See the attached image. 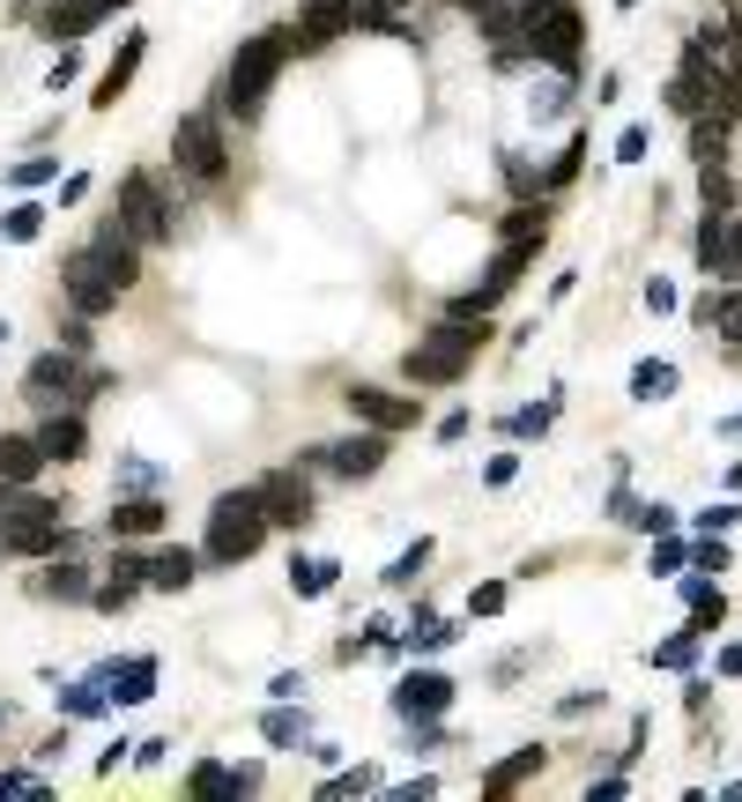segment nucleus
<instances>
[{
	"label": "nucleus",
	"mask_w": 742,
	"mask_h": 802,
	"mask_svg": "<svg viewBox=\"0 0 742 802\" xmlns=\"http://www.w3.org/2000/svg\"><path fill=\"white\" fill-rule=\"evenodd\" d=\"M297 52V30H260L246 45L230 52V68H223V112L230 120H260V104H268L275 75H282V60Z\"/></svg>",
	"instance_id": "obj_1"
},
{
	"label": "nucleus",
	"mask_w": 742,
	"mask_h": 802,
	"mask_svg": "<svg viewBox=\"0 0 742 802\" xmlns=\"http://www.w3.org/2000/svg\"><path fill=\"white\" fill-rule=\"evenodd\" d=\"M475 350H483V312H445L431 335H416V350L401 357V372L416 387H453V379H468Z\"/></svg>",
	"instance_id": "obj_2"
},
{
	"label": "nucleus",
	"mask_w": 742,
	"mask_h": 802,
	"mask_svg": "<svg viewBox=\"0 0 742 802\" xmlns=\"http://www.w3.org/2000/svg\"><path fill=\"white\" fill-rule=\"evenodd\" d=\"M519 45H527V60H543V68H557V75H579V60H587V30H579V0H519Z\"/></svg>",
	"instance_id": "obj_3"
},
{
	"label": "nucleus",
	"mask_w": 742,
	"mask_h": 802,
	"mask_svg": "<svg viewBox=\"0 0 742 802\" xmlns=\"http://www.w3.org/2000/svg\"><path fill=\"white\" fill-rule=\"evenodd\" d=\"M268 527L275 521H268V505H260V491H223V498L208 505V543H200V557L230 573V565H246V557L268 543Z\"/></svg>",
	"instance_id": "obj_4"
},
{
	"label": "nucleus",
	"mask_w": 742,
	"mask_h": 802,
	"mask_svg": "<svg viewBox=\"0 0 742 802\" xmlns=\"http://www.w3.org/2000/svg\"><path fill=\"white\" fill-rule=\"evenodd\" d=\"M172 164H178L186 186H223L230 150H223V120L216 112H186V120L172 126Z\"/></svg>",
	"instance_id": "obj_5"
},
{
	"label": "nucleus",
	"mask_w": 742,
	"mask_h": 802,
	"mask_svg": "<svg viewBox=\"0 0 742 802\" xmlns=\"http://www.w3.org/2000/svg\"><path fill=\"white\" fill-rule=\"evenodd\" d=\"M60 290H68V305L74 312H112V305L126 298V282L112 276V260H104L97 246H74V253H60Z\"/></svg>",
	"instance_id": "obj_6"
},
{
	"label": "nucleus",
	"mask_w": 742,
	"mask_h": 802,
	"mask_svg": "<svg viewBox=\"0 0 742 802\" xmlns=\"http://www.w3.org/2000/svg\"><path fill=\"white\" fill-rule=\"evenodd\" d=\"M74 357H82V350H45V357H38V364L23 372V401H38V409H82L90 387H104V379H82Z\"/></svg>",
	"instance_id": "obj_7"
},
{
	"label": "nucleus",
	"mask_w": 742,
	"mask_h": 802,
	"mask_svg": "<svg viewBox=\"0 0 742 802\" xmlns=\"http://www.w3.org/2000/svg\"><path fill=\"white\" fill-rule=\"evenodd\" d=\"M120 216L142 230V246H172V238H178V208L164 200V186H156L148 172H126L120 178Z\"/></svg>",
	"instance_id": "obj_8"
},
{
	"label": "nucleus",
	"mask_w": 742,
	"mask_h": 802,
	"mask_svg": "<svg viewBox=\"0 0 742 802\" xmlns=\"http://www.w3.org/2000/svg\"><path fill=\"white\" fill-rule=\"evenodd\" d=\"M357 23H364V0H305L297 8V52H327Z\"/></svg>",
	"instance_id": "obj_9"
},
{
	"label": "nucleus",
	"mask_w": 742,
	"mask_h": 802,
	"mask_svg": "<svg viewBox=\"0 0 742 802\" xmlns=\"http://www.w3.org/2000/svg\"><path fill=\"white\" fill-rule=\"evenodd\" d=\"M387 439L394 431H357V439H334V446H312V461L320 469H334V476H349V483H364V476H379L387 469Z\"/></svg>",
	"instance_id": "obj_10"
},
{
	"label": "nucleus",
	"mask_w": 742,
	"mask_h": 802,
	"mask_svg": "<svg viewBox=\"0 0 742 802\" xmlns=\"http://www.w3.org/2000/svg\"><path fill=\"white\" fill-rule=\"evenodd\" d=\"M445 706H453V677H439V669H409V677L394 683V713L409 728L416 721H439Z\"/></svg>",
	"instance_id": "obj_11"
},
{
	"label": "nucleus",
	"mask_w": 742,
	"mask_h": 802,
	"mask_svg": "<svg viewBox=\"0 0 742 802\" xmlns=\"http://www.w3.org/2000/svg\"><path fill=\"white\" fill-rule=\"evenodd\" d=\"M253 491H260V505H268L275 527H305L312 521V483L297 476V469H275V476H260Z\"/></svg>",
	"instance_id": "obj_12"
},
{
	"label": "nucleus",
	"mask_w": 742,
	"mask_h": 802,
	"mask_svg": "<svg viewBox=\"0 0 742 802\" xmlns=\"http://www.w3.org/2000/svg\"><path fill=\"white\" fill-rule=\"evenodd\" d=\"M342 401H349V417H357V424H371V431H409V424L423 417L409 394H387V387H349Z\"/></svg>",
	"instance_id": "obj_13"
},
{
	"label": "nucleus",
	"mask_w": 742,
	"mask_h": 802,
	"mask_svg": "<svg viewBox=\"0 0 742 802\" xmlns=\"http://www.w3.org/2000/svg\"><path fill=\"white\" fill-rule=\"evenodd\" d=\"M691 52L705 60V68H720L728 82H742V16H735V23H698L691 30Z\"/></svg>",
	"instance_id": "obj_14"
},
{
	"label": "nucleus",
	"mask_w": 742,
	"mask_h": 802,
	"mask_svg": "<svg viewBox=\"0 0 742 802\" xmlns=\"http://www.w3.org/2000/svg\"><path fill=\"white\" fill-rule=\"evenodd\" d=\"M38 446H45V461H82V446H90V424H82V409H45V424H38Z\"/></svg>",
	"instance_id": "obj_15"
},
{
	"label": "nucleus",
	"mask_w": 742,
	"mask_h": 802,
	"mask_svg": "<svg viewBox=\"0 0 742 802\" xmlns=\"http://www.w3.org/2000/svg\"><path fill=\"white\" fill-rule=\"evenodd\" d=\"M104 683H112V706H142L156 691V654H126V661H104Z\"/></svg>",
	"instance_id": "obj_16"
},
{
	"label": "nucleus",
	"mask_w": 742,
	"mask_h": 802,
	"mask_svg": "<svg viewBox=\"0 0 742 802\" xmlns=\"http://www.w3.org/2000/svg\"><path fill=\"white\" fill-rule=\"evenodd\" d=\"M104 527H112V543H142V535H164V498H148V491H142V498H120Z\"/></svg>",
	"instance_id": "obj_17"
},
{
	"label": "nucleus",
	"mask_w": 742,
	"mask_h": 802,
	"mask_svg": "<svg viewBox=\"0 0 742 802\" xmlns=\"http://www.w3.org/2000/svg\"><path fill=\"white\" fill-rule=\"evenodd\" d=\"M253 788H260V765H216L208 758L186 773V795H253Z\"/></svg>",
	"instance_id": "obj_18"
},
{
	"label": "nucleus",
	"mask_w": 742,
	"mask_h": 802,
	"mask_svg": "<svg viewBox=\"0 0 742 802\" xmlns=\"http://www.w3.org/2000/svg\"><path fill=\"white\" fill-rule=\"evenodd\" d=\"M68 505L30 491V483H0V527H23V521H60Z\"/></svg>",
	"instance_id": "obj_19"
},
{
	"label": "nucleus",
	"mask_w": 742,
	"mask_h": 802,
	"mask_svg": "<svg viewBox=\"0 0 742 802\" xmlns=\"http://www.w3.org/2000/svg\"><path fill=\"white\" fill-rule=\"evenodd\" d=\"M126 0H68V8H45V38H82V30H97L104 16H120Z\"/></svg>",
	"instance_id": "obj_20"
},
{
	"label": "nucleus",
	"mask_w": 742,
	"mask_h": 802,
	"mask_svg": "<svg viewBox=\"0 0 742 802\" xmlns=\"http://www.w3.org/2000/svg\"><path fill=\"white\" fill-rule=\"evenodd\" d=\"M38 469H45V446L23 431H0V483H38Z\"/></svg>",
	"instance_id": "obj_21"
},
{
	"label": "nucleus",
	"mask_w": 742,
	"mask_h": 802,
	"mask_svg": "<svg viewBox=\"0 0 742 802\" xmlns=\"http://www.w3.org/2000/svg\"><path fill=\"white\" fill-rule=\"evenodd\" d=\"M194 579H200V557L194 551H156V557H148V587H156V595H186Z\"/></svg>",
	"instance_id": "obj_22"
},
{
	"label": "nucleus",
	"mask_w": 742,
	"mask_h": 802,
	"mask_svg": "<svg viewBox=\"0 0 742 802\" xmlns=\"http://www.w3.org/2000/svg\"><path fill=\"white\" fill-rule=\"evenodd\" d=\"M38 595L45 602H97V579L82 573V565H60V557H52L45 573H38Z\"/></svg>",
	"instance_id": "obj_23"
},
{
	"label": "nucleus",
	"mask_w": 742,
	"mask_h": 802,
	"mask_svg": "<svg viewBox=\"0 0 742 802\" xmlns=\"http://www.w3.org/2000/svg\"><path fill=\"white\" fill-rule=\"evenodd\" d=\"M142 52H148V38H142V30H134V38H126V45H120V60L104 68V82H97V112H112V104H120V90H126V82H134V68H142Z\"/></svg>",
	"instance_id": "obj_24"
},
{
	"label": "nucleus",
	"mask_w": 742,
	"mask_h": 802,
	"mask_svg": "<svg viewBox=\"0 0 742 802\" xmlns=\"http://www.w3.org/2000/svg\"><path fill=\"white\" fill-rule=\"evenodd\" d=\"M609 521L646 527V535H668V527H676V505H646V498H631V491H617V498H609Z\"/></svg>",
	"instance_id": "obj_25"
},
{
	"label": "nucleus",
	"mask_w": 742,
	"mask_h": 802,
	"mask_svg": "<svg viewBox=\"0 0 742 802\" xmlns=\"http://www.w3.org/2000/svg\"><path fill=\"white\" fill-rule=\"evenodd\" d=\"M104 706H112V683H104V669H97V677H82V683H68V691H60V713H68V721H97Z\"/></svg>",
	"instance_id": "obj_26"
},
{
	"label": "nucleus",
	"mask_w": 742,
	"mask_h": 802,
	"mask_svg": "<svg viewBox=\"0 0 742 802\" xmlns=\"http://www.w3.org/2000/svg\"><path fill=\"white\" fill-rule=\"evenodd\" d=\"M260 736H268L275 751H290V743H305V736H312V721H305V706H297V699H275V713L260 721Z\"/></svg>",
	"instance_id": "obj_27"
},
{
	"label": "nucleus",
	"mask_w": 742,
	"mask_h": 802,
	"mask_svg": "<svg viewBox=\"0 0 742 802\" xmlns=\"http://www.w3.org/2000/svg\"><path fill=\"white\" fill-rule=\"evenodd\" d=\"M527 773H543V751H535V743H527V751H513L505 765H491V773H483V795H513Z\"/></svg>",
	"instance_id": "obj_28"
},
{
	"label": "nucleus",
	"mask_w": 742,
	"mask_h": 802,
	"mask_svg": "<svg viewBox=\"0 0 742 802\" xmlns=\"http://www.w3.org/2000/svg\"><path fill=\"white\" fill-rule=\"evenodd\" d=\"M668 394H676V364L646 357L639 372H631V401H668Z\"/></svg>",
	"instance_id": "obj_29"
},
{
	"label": "nucleus",
	"mask_w": 742,
	"mask_h": 802,
	"mask_svg": "<svg viewBox=\"0 0 742 802\" xmlns=\"http://www.w3.org/2000/svg\"><path fill=\"white\" fill-rule=\"evenodd\" d=\"M691 156L698 164H720V156H728V120H720V112L713 120H705V112L691 120Z\"/></svg>",
	"instance_id": "obj_30"
},
{
	"label": "nucleus",
	"mask_w": 742,
	"mask_h": 802,
	"mask_svg": "<svg viewBox=\"0 0 742 802\" xmlns=\"http://www.w3.org/2000/svg\"><path fill=\"white\" fill-rule=\"evenodd\" d=\"M334 573H342L334 557H290V587H297V595H327Z\"/></svg>",
	"instance_id": "obj_31"
},
{
	"label": "nucleus",
	"mask_w": 742,
	"mask_h": 802,
	"mask_svg": "<svg viewBox=\"0 0 742 802\" xmlns=\"http://www.w3.org/2000/svg\"><path fill=\"white\" fill-rule=\"evenodd\" d=\"M698 647H705V631H698V625H683L676 639H661V647H653V669H691V661H698Z\"/></svg>",
	"instance_id": "obj_32"
},
{
	"label": "nucleus",
	"mask_w": 742,
	"mask_h": 802,
	"mask_svg": "<svg viewBox=\"0 0 742 802\" xmlns=\"http://www.w3.org/2000/svg\"><path fill=\"white\" fill-rule=\"evenodd\" d=\"M720 238H728V208H705V224H698V268H705V276H713L720 268Z\"/></svg>",
	"instance_id": "obj_33"
},
{
	"label": "nucleus",
	"mask_w": 742,
	"mask_h": 802,
	"mask_svg": "<svg viewBox=\"0 0 742 802\" xmlns=\"http://www.w3.org/2000/svg\"><path fill=\"white\" fill-rule=\"evenodd\" d=\"M38 230H45V208H38V200H16V208L0 216V238H16V246H30Z\"/></svg>",
	"instance_id": "obj_34"
},
{
	"label": "nucleus",
	"mask_w": 742,
	"mask_h": 802,
	"mask_svg": "<svg viewBox=\"0 0 742 802\" xmlns=\"http://www.w3.org/2000/svg\"><path fill=\"white\" fill-rule=\"evenodd\" d=\"M423 565H431V543L416 535V543H409V551H401L394 565H387V587H416V573H423Z\"/></svg>",
	"instance_id": "obj_35"
},
{
	"label": "nucleus",
	"mask_w": 742,
	"mask_h": 802,
	"mask_svg": "<svg viewBox=\"0 0 742 802\" xmlns=\"http://www.w3.org/2000/svg\"><path fill=\"white\" fill-rule=\"evenodd\" d=\"M698 194H705V208H735V178L720 164H698Z\"/></svg>",
	"instance_id": "obj_36"
},
{
	"label": "nucleus",
	"mask_w": 742,
	"mask_h": 802,
	"mask_svg": "<svg viewBox=\"0 0 742 802\" xmlns=\"http://www.w3.org/2000/svg\"><path fill=\"white\" fill-rule=\"evenodd\" d=\"M713 335H728V342H742V282L728 290V298H713Z\"/></svg>",
	"instance_id": "obj_37"
},
{
	"label": "nucleus",
	"mask_w": 742,
	"mask_h": 802,
	"mask_svg": "<svg viewBox=\"0 0 742 802\" xmlns=\"http://www.w3.org/2000/svg\"><path fill=\"white\" fill-rule=\"evenodd\" d=\"M713 276L742 282V216H728V238H720V268H713Z\"/></svg>",
	"instance_id": "obj_38"
},
{
	"label": "nucleus",
	"mask_w": 742,
	"mask_h": 802,
	"mask_svg": "<svg viewBox=\"0 0 742 802\" xmlns=\"http://www.w3.org/2000/svg\"><path fill=\"white\" fill-rule=\"evenodd\" d=\"M45 178H60V156H23V164L8 172V186H45Z\"/></svg>",
	"instance_id": "obj_39"
},
{
	"label": "nucleus",
	"mask_w": 742,
	"mask_h": 802,
	"mask_svg": "<svg viewBox=\"0 0 742 802\" xmlns=\"http://www.w3.org/2000/svg\"><path fill=\"white\" fill-rule=\"evenodd\" d=\"M549 417H557V401H543V409H513V424H505V431H513V439H543Z\"/></svg>",
	"instance_id": "obj_40"
},
{
	"label": "nucleus",
	"mask_w": 742,
	"mask_h": 802,
	"mask_svg": "<svg viewBox=\"0 0 742 802\" xmlns=\"http://www.w3.org/2000/svg\"><path fill=\"white\" fill-rule=\"evenodd\" d=\"M579 156H587V142H571V150L557 156L549 172H543V194H557V186H571V172H579Z\"/></svg>",
	"instance_id": "obj_41"
},
{
	"label": "nucleus",
	"mask_w": 742,
	"mask_h": 802,
	"mask_svg": "<svg viewBox=\"0 0 742 802\" xmlns=\"http://www.w3.org/2000/svg\"><path fill=\"white\" fill-rule=\"evenodd\" d=\"M364 788H379V780H371V765H357V773H334V780H320V795H364Z\"/></svg>",
	"instance_id": "obj_42"
},
{
	"label": "nucleus",
	"mask_w": 742,
	"mask_h": 802,
	"mask_svg": "<svg viewBox=\"0 0 742 802\" xmlns=\"http://www.w3.org/2000/svg\"><path fill=\"white\" fill-rule=\"evenodd\" d=\"M691 565H698V573H728V543H713V535L691 543Z\"/></svg>",
	"instance_id": "obj_43"
},
{
	"label": "nucleus",
	"mask_w": 742,
	"mask_h": 802,
	"mask_svg": "<svg viewBox=\"0 0 742 802\" xmlns=\"http://www.w3.org/2000/svg\"><path fill=\"white\" fill-rule=\"evenodd\" d=\"M120 483H126V491H156L164 469H148V461H120Z\"/></svg>",
	"instance_id": "obj_44"
},
{
	"label": "nucleus",
	"mask_w": 742,
	"mask_h": 802,
	"mask_svg": "<svg viewBox=\"0 0 742 802\" xmlns=\"http://www.w3.org/2000/svg\"><path fill=\"white\" fill-rule=\"evenodd\" d=\"M475 617H497L505 609V579H491V587H475V602H468Z\"/></svg>",
	"instance_id": "obj_45"
},
{
	"label": "nucleus",
	"mask_w": 742,
	"mask_h": 802,
	"mask_svg": "<svg viewBox=\"0 0 742 802\" xmlns=\"http://www.w3.org/2000/svg\"><path fill=\"white\" fill-rule=\"evenodd\" d=\"M735 521H742V505H713V513H698V527H705V535H728Z\"/></svg>",
	"instance_id": "obj_46"
},
{
	"label": "nucleus",
	"mask_w": 742,
	"mask_h": 802,
	"mask_svg": "<svg viewBox=\"0 0 742 802\" xmlns=\"http://www.w3.org/2000/svg\"><path fill=\"white\" fill-rule=\"evenodd\" d=\"M646 156V126H624L617 134V164H639Z\"/></svg>",
	"instance_id": "obj_47"
},
{
	"label": "nucleus",
	"mask_w": 742,
	"mask_h": 802,
	"mask_svg": "<svg viewBox=\"0 0 742 802\" xmlns=\"http://www.w3.org/2000/svg\"><path fill=\"white\" fill-rule=\"evenodd\" d=\"M513 476H519V453H491V469H483V483L497 491V483H513Z\"/></svg>",
	"instance_id": "obj_48"
},
{
	"label": "nucleus",
	"mask_w": 742,
	"mask_h": 802,
	"mask_svg": "<svg viewBox=\"0 0 742 802\" xmlns=\"http://www.w3.org/2000/svg\"><path fill=\"white\" fill-rule=\"evenodd\" d=\"M0 795H45V780L38 773H0Z\"/></svg>",
	"instance_id": "obj_49"
},
{
	"label": "nucleus",
	"mask_w": 742,
	"mask_h": 802,
	"mask_svg": "<svg viewBox=\"0 0 742 802\" xmlns=\"http://www.w3.org/2000/svg\"><path fill=\"white\" fill-rule=\"evenodd\" d=\"M587 706H601V691H565V699H557V713H565V721H579Z\"/></svg>",
	"instance_id": "obj_50"
},
{
	"label": "nucleus",
	"mask_w": 742,
	"mask_h": 802,
	"mask_svg": "<svg viewBox=\"0 0 742 802\" xmlns=\"http://www.w3.org/2000/svg\"><path fill=\"white\" fill-rule=\"evenodd\" d=\"M646 312H676V290H668V282H661V276L646 282Z\"/></svg>",
	"instance_id": "obj_51"
},
{
	"label": "nucleus",
	"mask_w": 742,
	"mask_h": 802,
	"mask_svg": "<svg viewBox=\"0 0 742 802\" xmlns=\"http://www.w3.org/2000/svg\"><path fill=\"white\" fill-rule=\"evenodd\" d=\"M461 431H468V409H445V417H439V439H445V446H453Z\"/></svg>",
	"instance_id": "obj_52"
},
{
	"label": "nucleus",
	"mask_w": 742,
	"mask_h": 802,
	"mask_svg": "<svg viewBox=\"0 0 742 802\" xmlns=\"http://www.w3.org/2000/svg\"><path fill=\"white\" fill-rule=\"evenodd\" d=\"M164 751H172V743H164V736H148V743H134V765H164Z\"/></svg>",
	"instance_id": "obj_53"
},
{
	"label": "nucleus",
	"mask_w": 742,
	"mask_h": 802,
	"mask_svg": "<svg viewBox=\"0 0 742 802\" xmlns=\"http://www.w3.org/2000/svg\"><path fill=\"white\" fill-rule=\"evenodd\" d=\"M683 557H691V551H683V543H661V551H653V573H676Z\"/></svg>",
	"instance_id": "obj_54"
},
{
	"label": "nucleus",
	"mask_w": 742,
	"mask_h": 802,
	"mask_svg": "<svg viewBox=\"0 0 742 802\" xmlns=\"http://www.w3.org/2000/svg\"><path fill=\"white\" fill-rule=\"evenodd\" d=\"M720 677H742V639H728V647H720Z\"/></svg>",
	"instance_id": "obj_55"
},
{
	"label": "nucleus",
	"mask_w": 742,
	"mask_h": 802,
	"mask_svg": "<svg viewBox=\"0 0 742 802\" xmlns=\"http://www.w3.org/2000/svg\"><path fill=\"white\" fill-rule=\"evenodd\" d=\"M728 483H735V491H742V461H735V469H728Z\"/></svg>",
	"instance_id": "obj_56"
},
{
	"label": "nucleus",
	"mask_w": 742,
	"mask_h": 802,
	"mask_svg": "<svg viewBox=\"0 0 742 802\" xmlns=\"http://www.w3.org/2000/svg\"><path fill=\"white\" fill-rule=\"evenodd\" d=\"M445 8H483V0H445Z\"/></svg>",
	"instance_id": "obj_57"
},
{
	"label": "nucleus",
	"mask_w": 742,
	"mask_h": 802,
	"mask_svg": "<svg viewBox=\"0 0 742 802\" xmlns=\"http://www.w3.org/2000/svg\"><path fill=\"white\" fill-rule=\"evenodd\" d=\"M0 342H8V320H0Z\"/></svg>",
	"instance_id": "obj_58"
},
{
	"label": "nucleus",
	"mask_w": 742,
	"mask_h": 802,
	"mask_svg": "<svg viewBox=\"0 0 742 802\" xmlns=\"http://www.w3.org/2000/svg\"><path fill=\"white\" fill-rule=\"evenodd\" d=\"M483 8H491V0H483Z\"/></svg>",
	"instance_id": "obj_59"
}]
</instances>
